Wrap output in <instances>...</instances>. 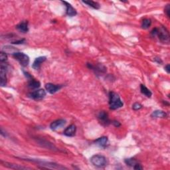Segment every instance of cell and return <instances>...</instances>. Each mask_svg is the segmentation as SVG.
<instances>
[{"label":"cell","instance_id":"cell-6","mask_svg":"<svg viewBox=\"0 0 170 170\" xmlns=\"http://www.w3.org/2000/svg\"><path fill=\"white\" fill-rule=\"evenodd\" d=\"M46 96V91L44 89H37L29 94V97L35 100H41Z\"/></svg>","mask_w":170,"mask_h":170},{"label":"cell","instance_id":"cell-23","mask_svg":"<svg viewBox=\"0 0 170 170\" xmlns=\"http://www.w3.org/2000/svg\"><path fill=\"white\" fill-rule=\"evenodd\" d=\"M8 60V55H7L6 53L5 52H1L0 53V61L1 63H5Z\"/></svg>","mask_w":170,"mask_h":170},{"label":"cell","instance_id":"cell-16","mask_svg":"<svg viewBox=\"0 0 170 170\" xmlns=\"http://www.w3.org/2000/svg\"><path fill=\"white\" fill-rule=\"evenodd\" d=\"M17 29L21 33H27L28 31H29V27H28V22L26 21H22L20 23H19L16 26Z\"/></svg>","mask_w":170,"mask_h":170},{"label":"cell","instance_id":"cell-29","mask_svg":"<svg viewBox=\"0 0 170 170\" xmlns=\"http://www.w3.org/2000/svg\"><path fill=\"white\" fill-rule=\"evenodd\" d=\"M112 124H114L116 127H117L120 126V124L118 121H113Z\"/></svg>","mask_w":170,"mask_h":170},{"label":"cell","instance_id":"cell-26","mask_svg":"<svg viewBox=\"0 0 170 170\" xmlns=\"http://www.w3.org/2000/svg\"><path fill=\"white\" fill-rule=\"evenodd\" d=\"M25 39H20V40H17V41H13L12 43V44H16V45H18V44H23V42H25Z\"/></svg>","mask_w":170,"mask_h":170},{"label":"cell","instance_id":"cell-22","mask_svg":"<svg viewBox=\"0 0 170 170\" xmlns=\"http://www.w3.org/2000/svg\"><path fill=\"white\" fill-rule=\"evenodd\" d=\"M151 21L150 19H144L141 22V27L144 29H148L151 26Z\"/></svg>","mask_w":170,"mask_h":170},{"label":"cell","instance_id":"cell-14","mask_svg":"<svg viewBox=\"0 0 170 170\" xmlns=\"http://www.w3.org/2000/svg\"><path fill=\"white\" fill-rule=\"evenodd\" d=\"M108 143V138L106 136L99 138L97 140H96L94 141V144L96 145H97V146L99 147L104 148L107 146Z\"/></svg>","mask_w":170,"mask_h":170},{"label":"cell","instance_id":"cell-12","mask_svg":"<svg viewBox=\"0 0 170 170\" xmlns=\"http://www.w3.org/2000/svg\"><path fill=\"white\" fill-rule=\"evenodd\" d=\"M76 132V127L74 124H71L68 126L64 130L63 134H65L66 136L68 137H73L75 135Z\"/></svg>","mask_w":170,"mask_h":170},{"label":"cell","instance_id":"cell-15","mask_svg":"<svg viewBox=\"0 0 170 170\" xmlns=\"http://www.w3.org/2000/svg\"><path fill=\"white\" fill-rule=\"evenodd\" d=\"M46 59H47V58H46L45 56H39V57L35 59L33 63V65H32L33 69L35 70L39 69L41 65L46 61Z\"/></svg>","mask_w":170,"mask_h":170},{"label":"cell","instance_id":"cell-24","mask_svg":"<svg viewBox=\"0 0 170 170\" xmlns=\"http://www.w3.org/2000/svg\"><path fill=\"white\" fill-rule=\"evenodd\" d=\"M141 108H142V105L138 103V102H136L132 106V109L134 110H140Z\"/></svg>","mask_w":170,"mask_h":170},{"label":"cell","instance_id":"cell-20","mask_svg":"<svg viewBox=\"0 0 170 170\" xmlns=\"http://www.w3.org/2000/svg\"><path fill=\"white\" fill-rule=\"evenodd\" d=\"M4 166L7 168H9L11 169H30L29 168H26V167H23V166H20L19 165L17 164H10V163H8V162H5L4 163Z\"/></svg>","mask_w":170,"mask_h":170},{"label":"cell","instance_id":"cell-5","mask_svg":"<svg viewBox=\"0 0 170 170\" xmlns=\"http://www.w3.org/2000/svg\"><path fill=\"white\" fill-rule=\"evenodd\" d=\"M8 72V65L5 63H1L0 66V84L2 87H5L7 84L6 74Z\"/></svg>","mask_w":170,"mask_h":170},{"label":"cell","instance_id":"cell-1","mask_svg":"<svg viewBox=\"0 0 170 170\" xmlns=\"http://www.w3.org/2000/svg\"><path fill=\"white\" fill-rule=\"evenodd\" d=\"M151 35L153 37H158L159 41L162 42H168L169 41V35L168 31L165 27H155L151 31Z\"/></svg>","mask_w":170,"mask_h":170},{"label":"cell","instance_id":"cell-19","mask_svg":"<svg viewBox=\"0 0 170 170\" xmlns=\"http://www.w3.org/2000/svg\"><path fill=\"white\" fill-rule=\"evenodd\" d=\"M140 91L141 93L146 96V97H147L148 98H150L151 97L152 93L144 84L140 85Z\"/></svg>","mask_w":170,"mask_h":170},{"label":"cell","instance_id":"cell-2","mask_svg":"<svg viewBox=\"0 0 170 170\" xmlns=\"http://www.w3.org/2000/svg\"><path fill=\"white\" fill-rule=\"evenodd\" d=\"M109 105L111 110H116L122 107L124 103L119 95L112 91L109 93Z\"/></svg>","mask_w":170,"mask_h":170},{"label":"cell","instance_id":"cell-4","mask_svg":"<svg viewBox=\"0 0 170 170\" xmlns=\"http://www.w3.org/2000/svg\"><path fill=\"white\" fill-rule=\"evenodd\" d=\"M90 162L97 168H104L107 164L106 158L102 155H94L90 158Z\"/></svg>","mask_w":170,"mask_h":170},{"label":"cell","instance_id":"cell-21","mask_svg":"<svg viewBox=\"0 0 170 170\" xmlns=\"http://www.w3.org/2000/svg\"><path fill=\"white\" fill-rule=\"evenodd\" d=\"M124 162L126 163V164L127 165L130 166V167H132L134 168V166H135L137 164H138V161L136 159H135L134 158H127L126 159L124 160Z\"/></svg>","mask_w":170,"mask_h":170},{"label":"cell","instance_id":"cell-27","mask_svg":"<svg viewBox=\"0 0 170 170\" xmlns=\"http://www.w3.org/2000/svg\"><path fill=\"white\" fill-rule=\"evenodd\" d=\"M134 169H142L143 168L141 167V165L138 163V164H137L134 167Z\"/></svg>","mask_w":170,"mask_h":170},{"label":"cell","instance_id":"cell-28","mask_svg":"<svg viewBox=\"0 0 170 170\" xmlns=\"http://www.w3.org/2000/svg\"><path fill=\"white\" fill-rule=\"evenodd\" d=\"M165 70L168 73H170V66H169V64H168V65L165 66Z\"/></svg>","mask_w":170,"mask_h":170},{"label":"cell","instance_id":"cell-7","mask_svg":"<svg viewBox=\"0 0 170 170\" xmlns=\"http://www.w3.org/2000/svg\"><path fill=\"white\" fill-rule=\"evenodd\" d=\"M98 119L101 124L104 126H108L111 122L109 119L108 113H106L105 111H101L98 113Z\"/></svg>","mask_w":170,"mask_h":170},{"label":"cell","instance_id":"cell-10","mask_svg":"<svg viewBox=\"0 0 170 170\" xmlns=\"http://www.w3.org/2000/svg\"><path fill=\"white\" fill-rule=\"evenodd\" d=\"M62 3L66 7V13L67 15L69 17H74L77 14L76 11L71 5V4H70L69 3L65 1H62Z\"/></svg>","mask_w":170,"mask_h":170},{"label":"cell","instance_id":"cell-17","mask_svg":"<svg viewBox=\"0 0 170 170\" xmlns=\"http://www.w3.org/2000/svg\"><path fill=\"white\" fill-rule=\"evenodd\" d=\"M151 116L153 117V118H164L167 116V114H166L165 112L162 111V110H155L152 112Z\"/></svg>","mask_w":170,"mask_h":170},{"label":"cell","instance_id":"cell-9","mask_svg":"<svg viewBox=\"0 0 170 170\" xmlns=\"http://www.w3.org/2000/svg\"><path fill=\"white\" fill-rule=\"evenodd\" d=\"M87 66L90 69L93 70L96 74H102L106 73V67L102 65H100V64H99L97 66H94L92 64L87 63Z\"/></svg>","mask_w":170,"mask_h":170},{"label":"cell","instance_id":"cell-8","mask_svg":"<svg viewBox=\"0 0 170 170\" xmlns=\"http://www.w3.org/2000/svg\"><path fill=\"white\" fill-rule=\"evenodd\" d=\"M66 120L64 119H59L57 120H55V121L53 122L51 125H50V127L52 130H57L59 129L62 128L63 127H64L66 124Z\"/></svg>","mask_w":170,"mask_h":170},{"label":"cell","instance_id":"cell-25","mask_svg":"<svg viewBox=\"0 0 170 170\" xmlns=\"http://www.w3.org/2000/svg\"><path fill=\"white\" fill-rule=\"evenodd\" d=\"M169 11H170V6L169 5H167V6L165 8V13L168 17H169Z\"/></svg>","mask_w":170,"mask_h":170},{"label":"cell","instance_id":"cell-3","mask_svg":"<svg viewBox=\"0 0 170 170\" xmlns=\"http://www.w3.org/2000/svg\"><path fill=\"white\" fill-rule=\"evenodd\" d=\"M14 59L18 61L20 65L22 66H27L29 64V57L27 55L25 54L24 53L21 52H15L12 54Z\"/></svg>","mask_w":170,"mask_h":170},{"label":"cell","instance_id":"cell-18","mask_svg":"<svg viewBox=\"0 0 170 170\" xmlns=\"http://www.w3.org/2000/svg\"><path fill=\"white\" fill-rule=\"evenodd\" d=\"M82 2L94 9H99L100 8V4H99L98 2L93 1H82Z\"/></svg>","mask_w":170,"mask_h":170},{"label":"cell","instance_id":"cell-13","mask_svg":"<svg viewBox=\"0 0 170 170\" xmlns=\"http://www.w3.org/2000/svg\"><path fill=\"white\" fill-rule=\"evenodd\" d=\"M41 86V83L38 80H35L34 78L32 76L31 79H28V87L31 90H36L38 89Z\"/></svg>","mask_w":170,"mask_h":170},{"label":"cell","instance_id":"cell-11","mask_svg":"<svg viewBox=\"0 0 170 170\" xmlns=\"http://www.w3.org/2000/svg\"><path fill=\"white\" fill-rule=\"evenodd\" d=\"M45 89L50 94H55L61 88V85L54 84L52 83H47L45 84Z\"/></svg>","mask_w":170,"mask_h":170}]
</instances>
